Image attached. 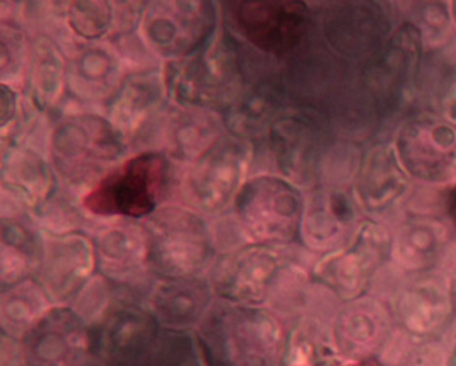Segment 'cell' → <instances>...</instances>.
I'll list each match as a JSON object with an SVG mask.
<instances>
[{
    "instance_id": "cell-1",
    "label": "cell",
    "mask_w": 456,
    "mask_h": 366,
    "mask_svg": "<svg viewBox=\"0 0 456 366\" xmlns=\"http://www.w3.org/2000/svg\"><path fill=\"white\" fill-rule=\"evenodd\" d=\"M306 278L305 266L284 245L249 244L217 261L210 285L224 302L299 314L308 300Z\"/></svg>"
},
{
    "instance_id": "cell-2",
    "label": "cell",
    "mask_w": 456,
    "mask_h": 366,
    "mask_svg": "<svg viewBox=\"0 0 456 366\" xmlns=\"http://www.w3.org/2000/svg\"><path fill=\"white\" fill-rule=\"evenodd\" d=\"M197 329V343L208 366L282 363L288 330L273 310L219 300Z\"/></svg>"
},
{
    "instance_id": "cell-3",
    "label": "cell",
    "mask_w": 456,
    "mask_h": 366,
    "mask_svg": "<svg viewBox=\"0 0 456 366\" xmlns=\"http://www.w3.org/2000/svg\"><path fill=\"white\" fill-rule=\"evenodd\" d=\"M171 179V163L163 152H139L104 174L84 195L86 211L111 219H149L159 210Z\"/></svg>"
},
{
    "instance_id": "cell-4",
    "label": "cell",
    "mask_w": 456,
    "mask_h": 366,
    "mask_svg": "<svg viewBox=\"0 0 456 366\" xmlns=\"http://www.w3.org/2000/svg\"><path fill=\"white\" fill-rule=\"evenodd\" d=\"M149 273L161 280L199 278L214 259L208 225L195 211L167 206L144 225Z\"/></svg>"
},
{
    "instance_id": "cell-5",
    "label": "cell",
    "mask_w": 456,
    "mask_h": 366,
    "mask_svg": "<svg viewBox=\"0 0 456 366\" xmlns=\"http://www.w3.org/2000/svg\"><path fill=\"white\" fill-rule=\"evenodd\" d=\"M306 202L284 176H256L240 189L232 210L251 244L286 245L299 239Z\"/></svg>"
},
{
    "instance_id": "cell-6",
    "label": "cell",
    "mask_w": 456,
    "mask_h": 366,
    "mask_svg": "<svg viewBox=\"0 0 456 366\" xmlns=\"http://www.w3.org/2000/svg\"><path fill=\"white\" fill-rule=\"evenodd\" d=\"M238 61L226 43L204 44L185 59L175 60L165 76L169 96L188 107H224L234 101Z\"/></svg>"
},
{
    "instance_id": "cell-7",
    "label": "cell",
    "mask_w": 456,
    "mask_h": 366,
    "mask_svg": "<svg viewBox=\"0 0 456 366\" xmlns=\"http://www.w3.org/2000/svg\"><path fill=\"white\" fill-rule=\"evenodd\" d=\"M234 29L256 50L273 57L294 52L312 29L305 0H229Z\"/></svg>"
},
{
    "instance_id": "cell-8",
    "label": "cell",
    "mask_w": 456,
    "mask_h": 366,
    "mask_svg": "<svg viewBox=\"0 0 456 366\" xmlns=\"http://www.w3.org/2000/svg\"><path fill=\"white\" fill-rule=\"evenodd\" d=\"M392 251L394 237L387 227L362 222L346 244L329 252L314 266L313 274L320 285L349 302L359 298L368 288Z\"/></svg>"
},
{
    "instance_id": "cell-9",
    "label": "cell",
    "mask_w": 456,
    "mask_h": 366,
    "mask_svg": "<svg viewBox=\"0 0 456 366\" xmlns=\"http://www.w3.org/2000/svg\"><path fill=\"white\" fill-rule=\"evenodd\" d=\"M251 163V147L238 137H221L193 161L185 178L188 202L204 213L234 203Z\"/></svg>"
},
{
    "instance_id": "cell-10",
    "label": "cell",
    "mask_w": 456,
    "mask_h": 366,
    "mask_svg": "<svg viewBox=\"0 0 456 366\" xmlns=\"http://www.w3.org/2000/svg\"><path fill=\"white\" fill-rule=\"evenodd\" d=\"M394 147L412 178L433 184L456 179V124L436 111H422L405 120Z\"/></svg>"
},
{
    "instance_id": "cell-11",
    "label": "cell",
    "mask_w": 456,
    "mask_h": 366,
    "mask_svg": "<svg viewBox=\"0 0 456 366\" xmlns=\"http://www.w3.org/2000/svg\"><path fill=\"white\" fill-rule=\"evenodd\" d=\"M426 44L411 22H402L366 68L370 94L381 111H395L422 79Z\"/></svg>"
},
{
    "instance_id": "cell-12",
    "label": "cell",
    "mask_w": 456,
    "mask_h": 366,
    "mask_svg": "<svg viewBox=\"0 0 456 366\" xmlns=\"http://www.w3.org/2000/svg\"><path fill=\"white\" fill-rule=\"evenodd\" d=\"M124 135L98 116H74L53 130L52 155L59 172L70 181H83L86 176L117 161L124 152Z\"/></svg>"
},
{
    "instance_id": "cell-13",
    "label": "cell",
    "mask_w": 456,
    "mask_h": 366,
    "mask_svg": "<svg viewBox=\"0 0 456 366\" xmlns=\"http://www.w3.org/2000/svg\"><path fill=\"white\" fill-rule=\"evenodd\" d=\"M91 327V354L104 366H135L163 327L147 306H111Z\"/></svg>"
},
{
    "instance_id": "cell-14",
    "label": "cell",
    "mask_w": 456,
    "mask_h": 366,
    "mask_svg": "<svg viewBox=\"0 0 456 366\" xmlns=\"http://www.w3.org/2000/svg\"><path fill=\"white\" fill-rule=\"evenodd\" d=\"M26 366H81L91 353V327L69 306H52L22 338Z\"/></svg>"
},
{
    "instance_id": "cell-15",
    "label": "cell",
    "mask_w": 456,
    "mask_h": 366,
    "mask_svg": "<svg viewBox=\"0 0 456 366\" xmlns=\"http://www.w3.org/2000/svg\"><path fill=\"white\" fill-rule=\"evenodd\" d=\"M270 150L277 169L296 186H312L322 172L327 152L322 124L308 115H281L269 131Z\"/></svg>"
},
{
    "instance_id": "cell-16",
    "label": "cell",
    "mask_w": 456,
    "mask_h": 366,
    "mask_svg": "<svg viewBox=\"0 0 456 366\" xmlns=\"http://www.w3.org/2000/svg\"><path fill=\"white\" fill-rule=\"evenodd\" d=\"M94 243L81 232L55 234L43 241L40 283L57 302H67L94 278Z\"/></svg>"
},
{
    "instance_id": "cell-17",
    "label": "cell",
    "mask_w": 456,
    "mask_h": 366,
    "mask_svg": "<svg viewBox=\"0 0 456 366\" xmlns=\"http://www.w3.org/2000/svg\"><path fill=\"white\" fill-rule=\"evenodd\" d=\"M212 31V14L199 0H171L145 22V38L158 55L171 61L200 50Z\"/></svg>"
},
{
    "instance_id": "cell-18",
    "label": "cell",
    "mask_w": 456,
    "mask_h": 366,
    "mask_svg": "<svg viewBox=\"0 0 456 366\" xmlns=\"http://www.w3.org/2000/svg\"><path fill=\"white\" fill-rule=\"evenodd\" d=\"M355 202L338 187H320L306 202L299 239L318 252H332L353 235Z\"/></svg>"
},
{
    "instance_id": "cell-19",
    "label": "cell",
    "mask_w": 456,
    "mask_h": 366,
    "mask_svg": "<svg viewBox=\"0 0 456 366\" xmlns=\"http://www.w3.org/2000/svg\"><path fill=\"white\" fill-rule=\"evenodd\" d=\"M93 243L98 271L106 282L120 286L139 285L149 271L144 227H106Z\"/></svg>"
},
{
    "instance_id": "cell-20",
    "label": "cell",
    "mask_w": 456,
    "mask_h": 366,
    "mask_svg": "<svg viewBox=\"0 0 456 366\" xmlns=\"http://www.w3.org/2000/svg\"><path fill=\"white\" fill-rule=\"evenodd\" d=\"M212 285L200 278L161 280L147 295V310L158 324L187 332L200 326L212 306Z\"/></svg>"
},
{
    "instance_id": "cell-21",
    "label": "cell",
    "mask_w": 456,
    "mask_h": 366,
    "mask_svg": "<svg viewBox=\"0 0 456 366\" xmlns=\"http://www.w3.org/2000/svg\"><path fill=\"white\" fill-rule=\"evenodd\" d=\"M333 341L342 358L366 360L385 345L388 314L374 300L354 298L344 306L332 324Z\"/></svg>"
},
{
    "instance_id": "cell-22",
    "label": "cell",
    "mask_w": 456,
    "mask_h": 366,
    "mask_svg": "<svg viewBox=\"0 0 456 366\" xmlns=\"http://www.w3.org/2000/svg\"><path fill=\"white\" fill-rule=\"evenodd\" d=\"M407 171L392 145H376L362 159L357 179V203L368 211L379 213L394 206L407 191Z\"/></svg>"
},
{
    "instance_id": "cell-23",
    "label": "cell",
    "mask_w": 456,
    "mask_h": 366,
    "mask_svg": "<svg viewBox=\"0 0 456 366\" xmlns=\"http://www.w3.org/2000/svg\"><path fill=\"white\" fill-rule=\"evenodd\" d=\"M340 362L332 327L327 326L316 312L303 306L288 330L281 366H340Z\"/></svg>"
},
{
    "instance_id": "cell-24",
    "label": "cell",
    "mask_w": 456,
    "mask_h": 366,
    "mask_svg": "<svg viewBox=\"0 0 456 366\" xmlns=\"http://www.w3.org/2000/svg\"><path fill=\"white\" fill-rule=\"evenodd\" d=\"M4 189L29 208H40L53 191V178L42 155L22 147H12L4 154Z\"/></svg>"
},
{
    "instance_id": "cell-25",
    "label": "cell",
    "mask_w": 456,
    "mask_h": 366,
    "mask_svg": "<svg viewBox=\"0 0 456 366\" xmlns=\"http://www.w3.org/2000/svg\"><path fill=\"white\" fill-rule=\"evenodd\" d=\"M163 89V84L154 76L126 79L110 102L106 118L124 137L135 133L158 107Z\"/></svg>"
},
{
    "instance_id": "cell-26",
    "label": "cell",
    "mask_w": 456,
    "mask_h": 366,
    "mask_svg": "<svg viewBox=\"0 0 456 366\" xmlns=\"http://www.w3.org/2000/svg\"><path fill=\"white\" fill-rule=\"evenodd\" d=\"M43 243L18 219L2 220L0 276L4 290L29 280L40 269Z\"/></svg>"
},
{
    "instance_id": "cell-27",
    "label": "cell",
    "mask_w": 456,
    "mask_h": 366,
    "mask_svg": "<svg viewBox=\"0 0 456 366\" xmlns=\"http://www.w3.org/2000/svg\"><path fill=\"white\" fill-rule=\"evenodd\" d=\"M52 297L37 280L4 290L0 304V326L5 338L22 339L52 308Z\"/></svg>"
},
{
    "instance_id": "cell-28",
    "label": "cell",
    "mask_w": 456,
    "mask_h": 366,
    "mask_svg": "<svg viewBox=\"0 0 456 366\" xmlns=\"http://www.w3.org/2000/svg\"><path fill=\"white\" fill-rule=\"evenodd\" d=\"M396 312L405 329L424 336L444 326L452 312V298L441 286L419 283L403 290L398 297Z\"/></svg>"
},
{
    "instance_id": "cell-29",
    "label": "cell",
    "mask_w": 456,
    "mask_h": 366,
    "mask_svg": "<svg viewBox=\"0 0 456 366\" xmlns=\"http://www.w3.org/2000/svg\"><path fill=\"white\" fill-rule=\"evenodd\" d=\"M277 98L269 87H258L251 92L236 96L224 111V122L232 137L247 140L269 133L279 118Z\"/></svg>"
},
{
    "instance_id": "cell-30",
    "label": "cell",
    "mask_w": 456,
    "mask_h": 366,
    "mask_svg": "<svg viewBox=\"0 0 456 366\" xmlns=\"http://www.w3.org/2000/svg\"><path fill=\"white\" fill-rule=\"evenodd\" d=\"M446 243V230L435 220H411L394 239L395 258L409 269H424L435 265Z\"/></svg>"
},
{
    "instance_id": "cell-31",
    "label": "cell",
    "mask_w": 456,
    "mask_h": 366,
    "mask_svg": "<svg viewBox=\"0 0 456 366\" xmlns=\"http://www.w3.org/2000/svg\"><path fill=\"white\" fill-rule=\"evenodd\" d=\"M420 33L426 50H441L453 41L452 0H409V20Z\"/></svg>"
},
{
    "instance_id": "cell-32",
    "label": "cell",
    "mask_w": 456,
    "mask_h": 366,
    "mask_svg": "<svg viewBox=\"0 0 456 366\" xmlns=\"http://www.w3.org/2000/svg\"><path fill=\"white\" fill-rule=\"evenodd\" d=\"M63 67L62 53L50 43H43L35 48L31 68H29V89L31 98L38 107H52L62 94Z\"/></svg>"
},
{
    "instance_id": "cell-33",
    "label": "cell",
    "mask_w": 456,
    "mask_h": 366,
    "mask_svg": "<svg viewBox=\"0 0 456 366\" xmlns=\"http://www.w3.org/2000/svg\"><path fill=\"white\" fill-rule=\"evenodd\" d=\"M135 366H208L199 343L183 330L161 329L159 336Z\"/></svg>"
},
{
    "instance_id": "cell-34",
    "label": "cell",
    "mask_w": 456,
    "mask_h": 366,
    "mask_svg": "<svg viewBox=\"0 0 456 366\" xmlns=\"http://www.w3.org/2000/svg\"><path fill=\"white\" fill-rule=\"evenodd\" d=\"M433 74V98L437 115L456 124V52L444 55Z\"/></svg>"
},
{
    "instance_id": "cell-35",
    "label": "cell",
    "mask_w": 456,
    "mask_h": 366,
    "mask_svg": "<svg viewBox=\"0 0 456 366\" xmlns=\"http://www.w3.org/2000/svg\"><path fill=\"white\" fill-rule=\"evenodd\" d=\"M108 9L94 0H89L81 7H76L70 20L74 31L87 40H94L104 35L108 29Z\"/></svg>"
},
{
    "instance_id": "cell-36",
    "label": "cell",
    "mask_w": 456,
    "mask_h": 366,
    "mask_svg": "<svg viewBox=\"0 0 456 366\" xmlns=\"http://www.w3.org/2000/svg\"><path fill=\"white\" fill-rule=\"evenodd\" d=\"M79 77L89 84H103L113 76L117 63L104 50H87L77 61Z\"/></svg>"
},
{
    "instance_id": "cell-37",
    "label": "cell",
    "mask_w": 456,
    "mask_h": 366,
    "mask_svg": "<svg viewBox=\"0 0 456 366\" xmlns=\"http://www.w3.org/2000/svg\"><path fill=\"white\" fill-rule=\"evenodd\" d=\"M16 116V94L5 84L2 85V128L5 130Z\"/></svg>"
},
{
    "instance_id": "cell-38",
    "label": "cell",
    "mask_w": 456,
    "mask_h": 366,
    "mask_svg": "<svg viewBox=\"0 0 456 366\" xmlns=\"http://www.w3.org/2000/svg\"><path fill=\"white\" fill-rule=\"evenodd\" d=\"M340 366H385L383 363H379V362H376V360H371V358H366V360H354L351 363H347V365H340Z\"/></svg>"
},
{
    "instance_id": "cell-39",
    "label": "cell",
    "mask_w": 456,
    "mask_h": 366,
    "mask_svg": "<svg viewBox=\"0 0 456 366\" xmlns=\"http://www.w3.org/2000/svg\"><path fill=\"white\" fill-rule=\"evenodd\" d=\"M450 215H452V220H453L456 227V184L452 195H450Z\"/></svg>"
},
{
    "instance_id": "cell-40",
    "label": "cell",
    "mask_w": 456,
    "mask_h": 366,
    "mask_svg": "<svg viewBox=\"0 0 456 366\" xmlns=\"http://www.w3.org/2000/svg\"><path fill=\"white\" fill-rule=\"evenodd\" d=\"M448 366H456V343L455 346H453V349H452V356H450Z\"/></svg>"
},
{
    "instance_id": "cell-41",
    "label": "cell",
    "mask_w": 456,
    "mask_h": 366,
    "mask_svg": "<svg viewBox=\"0 0 456 366\" xmlns=\"http://www.w3.org/2000/svg\"><path fill=\"white\" fill-rule=\"evenodd\" d=\"M452 14H453V22L456 29V0H452Z\"/></svg>"
}]
</instances>
